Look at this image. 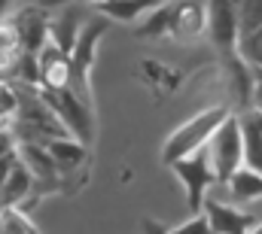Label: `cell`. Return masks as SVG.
<instances>
[{
  "mask_svg": "<svg viewBox=\"0 0 262 234\" xmlns=\"http://www.w3.org/2000/svg\"><path fill=\"white\" fill-rule=\"evenodd\" d=\"M253 110L262 113V70H253Z\"/></svg>",
  "mask_w": 262,
  "mask_h": 234,
  "instance_id": "cell-25",
  "label": "cell"
},
{
  "mask_svg": "<svg viewBox=\"0 0 262 234\" xmlns=\"http://www.w3.org/2000/svg\"><path fill=\"white\" fill-rule=\"evenodd\" d=\"M37 61H40V88H70L73 67H70V55L64 49H58L49 40L37 52Z\"/></svg>",
  "mask_w": 262,
  "mask_h": 234,
  "instance_id": "cell-7",
  "label": "cell"
},
{
  "mask_svg": "<svg viewBox=\"0 0 262 234\" xmlns=\"http://www.w3.org/2000/svg\"><path fill=\"white\" fill-rule=\"evenodd\" d=\"M104 31H107V21H104V18L82 25L79 40H76V46H73V52H70V67H73V82H70V88H73L82 101H89V104H92V67H95L98 43H101Z\"/></svg>",
  "mask_w": 262,
  "mask_h": 234,
  "instance_id": "cell-4",
  "label": "cell"
},
{
  "mask_svg": "<svg viewBox=\"0 0 262 234\" xmlns=\"http://www.w3.org/2000/svg\"><path fill=\"white\" fill-rule=\"evenodd\" d=\"M226 185H229V192L238 201H256V198H262V174L253 171V168H247V165H241L235 174L229 176Z\"/></svg>",
  "mask_w": 262,
  "mask_h": 234,
  "instance_id": "cell-15",
  "label": "cell"
},
{
  "mask_svg": "<svg viewBox=\"0 0 262 234\" xmlns=\"http://www.w3.org/2000/svg\"><path fill=\"white\" fill-rule=\"evenodd\" d=\"M43 146L52 152L58 171H70L85 158V143L76 137H49V140H43Z\"/></svg>",
  "mask_w": 262,
  "mask_h": 234,
  "instance_id": "cell-14",
  "label": "cell"
},
{
  "mask_svg": "<svg viewBox=\"0 0 262 234\" xmlns=\"http://www.w3.org/2000/svg\"><path fill=\"white\" fill-rule=\"evenodd\" d=\"M64 3H95V6H101L107 0H43L40 6H64Z\"/></svg>",
  "mask_w": 262,
  "mask_h": 234,
  "instance_id": "cell-26",
  "label": "cell"
},
{
  "mask_svg": "<svg viewBox=\"0 0 262 234\" xmlns=\"http://www.w3.org/2000/svg\"><path fill=\"white\" fill-rule=\"evenodd\" d=\"M12 76H15L18 82L31 85V88H40V61H37V55H34V52H21V58L15 64Z\"/></svg>",
  "mask_w": 262,
  "mask_h": 234,
  "instance_id": "cell-23",
  "label": "cell"
},
{
  "mask_svg": "<svg viewBox=\"0 0 262 234\" xmlns=\"http://www.w3.org/2000/svg\"><path fill=\"white\" fill-rule=\"evenodd\" d=\"M235 15H238V31L250 34L262 28V0H232Z\"/></svg>",
  "mask_w": 262,
  "mask_h": 234,
  "instance_id": "cell-21",
  "label": "cell"
},
{
  "mask_svg": "<svg viewBox=\"0 0 262 234\" xmlns=\"http://www.w3.org/2000/svg\"><path fill=\"white\" fill-rule=\"evenodd\" d=\"M235 52L247 61L253 70H262V28L250 31V34H241V37H238V49H235Z\"/></svg>",
  "mask_w": 262,
  "mask_h": 234,
  "instance_id": "cell-22",
  "label": "cell"
},
{
  "mask_svg": "<svg viewBox=\"0 0 262 234\" xmlns=\"http://www.w3.org/2000/svg\"><path fill=\"white\" fill-rule=\"evenodd\" d=\"M171 171L177 174V179L183 182L186 189V204L192 213H201L204 210V201H207V189L216 185V171L210 165V155H207V146L198 149L186 158H177L171 165Z\"/></svg>",
  "mask_w": 262,
  "mask_h": 234,
  "instance_id": "cell-3",
  "label": "cell"
},
{
  "mask_svg": "<svg viewBox=\"0 0 262 234\" xmlns=\"http://www.w3.org/2000/svg\"><path fill=\"white\" fill-rule=\"evenodd\" d=\"M143 234H168V228H162L156 219H143Z\"/></svg>",
  "mask_w": 262,
  "mask_h": 234,
  "instance_id": "cell-27",
  "label": "cell"
},
{
  "mask_svg": "<svg viewBox=\"0 0 262 234\" xmlns=\"http://www.w3.org/2000/svg\"><path fill=\"white\" fill-rule=\"evenodd\" d=\"M171 28H174V3H159L156 9H149V15L137 34L140 37H165V34H171Z\"/></svg>",
  "mask_w": 262,
  "mask_h": 234,
  "instance_id": "cell-19",
  "label": "cell"
},
{
  "mask_svg": "<svg viewBox=\"0 0 262 234\" xmlns=\"http://www.w3.org/2000/svg\"><path fill=\"white\" fill-rule=\"evenodd\" d=\"M31 185H34V174H31L28 165L15 155L12 168L6 171L3 182H0V204H18V201L31 192Z\"/></svg>",
  "mask_w": 262,
  "mask_h": 234,
  "instance_id": "cell-13",
  "label": "cell"
},
{
  "mask_svg": "<svg viewBox=\"0 0 262 234\" xmlns=\"http://www.w3.org/2000/svg\"><path fill=\"white\" fill-rule=\"evenodd\" d=\"M21 40H18V28L9 21H0V73L12 76L15 64L21 58Z\"/></svg>",
  "mask_w": 262,
  "mask_h": 234,
  "instance_id": "cell-16",
  "label": "cell"
},
{
  "mask_svg": "<svg viewBox=\"0 0 262 234\" xmlns=\"http://www.w3.org/2000/svg\"><path fill=\"white\" fill-rule=\"evenodd\" d=\"M0 234H40L37 225L28 219V213L15 204L0 207Z\"/></svg>",
  "mask_w": 262,
  "mask_h": 234,
  "instance_id": "cell-20",
  "label": "cell"
},
{
  "mask_svg": "<svg viewBox=\"0 0 262 234\" xmlns=\"http://www.w3.org/2000/svg\"><path fill=\"white\" fill-rule=\"evenodd\" d=\"M168 234H213V225H210V219H207V213L201 210V213H192L183 225H177V228H171Z\"/></svg>",
  "mask_w": 262,
  "mask_h": 234,
  "instance_id": "cell-24",
  "label": "cell"
},
{
  "mask_svg": "<svg viewBox=\"0 0 262 234\" xmlns=\"http://www.w3.org/2000/svg\"><path fill=\"white\" fill-rule=\"evenodd\" d=\"M37 91L55 110V116L64 122V128L76 140H82V143L92 140L95 122H92V104L89 101H82L73 88H37Z\"/></svg>",
  "mask_w": 262,
  "mask_h": 234,
  "instance_id": "cell-5",
  "label": "cell"
},
{
  "mask_svg": "<svg viewBox=\"0 0 262 234\" xmlns=\"http://www.w3.org/2000/svg\"><path fill=\"white\" fill-rule=\"evenodd\" d=\"M18 158L28 165V171L34 174V179H58V165H55V158H52V152L43 146V143H37V140H21L18 143Z\"/></svg>",
  "mask_w": 262,
  "mask_h": 234,
  "instance_id": "cell-11",
  "label": "cell"
},
{
  "mask_svg": "<svg viewBox=\"0 0 262 234\" xmlns=\"http://www.w3.org/2000/svg\"><path fill=\"white\" fill-rule=\"evenodd\" d=\"M6 9H9V0H0V15H3Z\"/></svg>",
  "mask_w": 262,
  "mask_h": 234,
  "instance_id": "cell-28",
  "label": "cell"
},
{
  "mask_svg": "<svg viewBox=\"0 0 262 234\" xmlns=\"http://www.w3.org/2000/svg\"><path fill=\"white\" fill-rule=\"evenodd\" d=\"M207 155L210 165L216 171V185H226L229 176L244 165V137H241V119L226 116V122L213 131V137L207 140Z\"/></svg>",
  "mask_w": 262,
  "mask_h": 234,
  "instance_id": "cell-2",
  "label": "cell"
},
{
  "mask_svg": "<svg viewBox=\"0 0 262 234\" xmlns=\"http://www.w3.org/2000/svg\"><path fill=\"white\" fill-rule=\"evenodd\" d=\"M204 213L213 225V234H250L253 225L259 222L250 213H241V210H235L229 204H220V201H210V198L204 201Z\"/></svg>",
  "mask_w": 262,
  "mask_h": 234,
  "instance_id": "cell-8",
  "label": "cell"
},
{
  "mask_svg": "<svg viewBox=\"0 0 262 234\" xmlns=\"http://www.w3.org/2000/svg\"><path fill=\"white\" fill-rule=\"evenodd\" d=\"M204 3H207V37H210V43L220 52L232 55L238 49V37H241L232 0H204Z\"/></svg>",
  "mask_w": 262,
  "mask_h": 234,
  "instance_id": "cell-6",
  "label": "cell"
},
{
  "mask_svg": "<svg viewBox=\"0 0 262 234\" xmlns=\"http://www.w3.org/2000/svg\"><path fill=\"white\" fill-rule=\"evenodd\" d=\"M79 31H82V18H79L76 12H64L58 21L49 25V40L70 55L73 46H76V40H79Z\"/></svg>",
  "mask_w": 262,
  "mask_h": 234,
  "instance_id": "cell-17",
  "label": "cell"
},
{
  "mask_svg": "<svg viewBox=\"0 0 262 234\" xmlns=\"http://www.w3.org/2000/svg\"><path fill=\"white\" fill-rule=\"evenodd\" d=\"M241 137H244V165L262 174V113L259 110L241 116Z\"/></svg>",
  "mask_w": 262,
  "mask_h": 234,
  "instance_id": "cell-12",
  "label": "cell"
},
{
  "mask_svg": "<svg viewBox=\"0 0 262 234\" xmlns=\"http://www.w3.org/2000/svg\"><path fill=\"white\" fill-rule=\"evenodd\" d=\"M229 116V107H207L204 113L192 116L189 122H183L162 146V161L165 165H174L177 158H186L198 149L207 146V140L213 137V131L226 122Z\"/></svg>",
  "mask_w": 262,
  "mask_h": 234,
  "instance_id": "cell-1",
  "label": "cell"
},
{
  "mask_svg": "<svg viewBox=\"0 0 262 234\" xmlns=\"http://www.w3.org/2000/svg\"><path fill=\"white\" fill-rule=\"evenodd\" d=\"M162 0H107V3H101L98 9L107 15V18H116V21H134V18H140L143 12H149V9H156Z\"/></svg>",
  "mask_w": 262,
  "mask_h": 234,
  "instance_id": "cell-18",
  "label": "cell"
},
{
  "mask_svg": "<svg viewBox=\"0 0 262 234\" xmlns=\"http://www.w3.org/2000/svg\"><path fill=\"white\" fill-rule=\"evenodd\" d=\"M250 234H262V222H256V225H253V231Z\"/></svg>",
  "mask_w": 262,
  "mask_h": 234,
  "instance_id": "cell-29",
  "label": "cell"
},
{
  "mask_svg": "<svg viewBox=\"0 0 262 234\" xmlns=\"http://www.w3.org/2000/svg\"><path fill=\"white\" fill-rule=\"evenodd\" d=\"M201 31H207V3L204 0H177L171 34L180 40H195Z\"/></svg>",
  "mask_w": 262,
  "mask_h": 234,
  "instance_id": "cell-9",
  "label": "cell"
},
{
  "mask_svg": "<svg viewBox=\"0 0 262 234\" xmlns=\"http://www.w3.org/2000/svg\"><path fill=\"white\" fill-rule=\"evenodd\" d=\"M15 28H18V40H21V49L25 52H40L46 43H49V18L43 9H25L18 18H15Z\"/></svg>",
  "mask_w": 262,
  "mask_h": 234,
  "instance_id": "cell-10",
  "label": "cell"
}]
</instances>
